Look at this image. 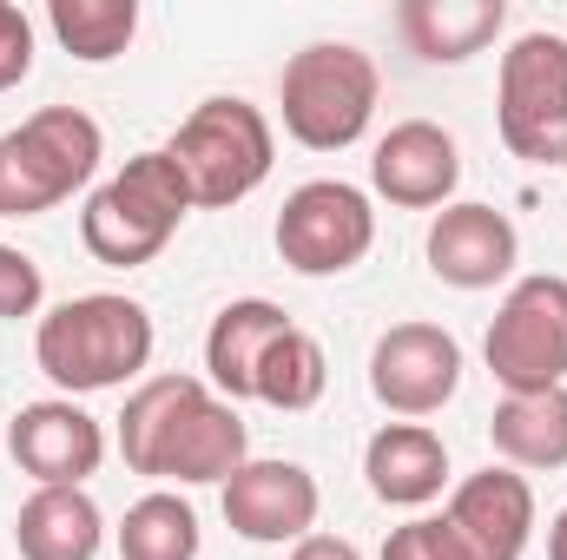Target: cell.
Segmentation results:
<instances>
[{"label": "cell", "instance_id": "obj_26", "mask_svg": "<svg viewBox=\"0 0 567 560\" xmlns=\"http://www.w3.org/2000/svg\"><path fill=\"white\" fill-rule=\"evenodd\" d=\"M27 73H33V20L13 0H0V93H13Z\"/></svg>", "mask_w": 567, "mask_h": 560}, {"label": "cell", "instance_id": "obj_19", "mask_svg": "<svg viewBox=\"0 0 567 560\" xmlns=\"http://www.w3.org/2000/svg\"><path fill=\"white\" fill-rule=\"evenodd\" d=\"M396 27H403V40H410L423 60L455 66V60L482 53V46L508 27V7H502V0H403Z\"/></svg>", "mask_w": 567, "mask_h": 560}, {"label": "cell", "instance_id": "obj_7", "mask_svg": "<svg viewBox=\"0 0 567 560\" xmlns=\"http://www.w3.org/2000/svg\"><path fill=\"white\" fill-rule=\"evenodd\" d=\"M488 376L508 390V396H542V390H567V278L542 271V278H522L495 323H488Z\"/></svg>", "mask_w": 567, "mask_h": 560}, {"label": "cell", "instance_id": "obj_5", "mask_svg": "<svg viewBox=\"0 0 567 560\" xmlns=\"http://www.w3.org/2000/svg\"><path fill=\"white\" fill-rule=\"evenodd\" d=\"M172 165L185 172L192 185V205L205 211H231L238 198H251L265 178H271V120L251 106V100H205L178 120V133L165 139Z\"/></svg>", "mask_w": 567, "mask_h": 560}, {"label": "cell", "instance_id": "obj_22", "mask_svg": "<svg viewBox=\"0 0 567 560\" xmlns=\"http://www.w3.org/2000/svg\"><path fill=\"white\" fill-rule=\"evenodd\" d=\"M47 27H53V40H60L73 60L106 66V60H120V53L133 46L140 7H133V0H53V7H47Z\"/></svg>", "mask_w": 567, "mask_h": 560}, {"label": "cell", "instance_id": "obj_6", "mask_svg": "<svg viewBox=\"0 0 567 560\" xmlns=\"http://www.w3.org/2000/svg\"><path fill=\"white\" fill-rule=\"evenodd\" d=\"M495 126H502V145L515 158L567 165V40L561 33H522L502 53Z\"/></svg>", "mask_w": 567, "mask_h": 560}, {"label": "cell", "instance_id": "obj_25", "mask_svg": "<svg viewBox=\"0 0 567 560\" xmlns=\"http://www.w3.org/2000/svg\"><path fill=\"white\" fill-rule=\"evenodd\" d=\"M40 297H47L40 265H33L20 245H0V317H7V323H20V317H40Z\"/></svg>", "mask_w": 567, "mask_h": 560}, {"label": "cell", "instance_id": "obj_28", "mask_svg": "<svg viewBox=\"0 0 567 560\" xmlns=\"http://www.w3.org/2000/svg\"><path fill=\"white\" fill-rule=\"evenodd\" d=\"M290 560H363L350 541H337V535H303L297 548H290Z\"/></svg>", "mask_w": 567, "mask_h": 560}, {"label": "cell", "instance_id": "obj_17", "mask_svg": "<svg viewBox=\"0 0 567 560\" xmlns=\"http://www.w3.org/2000/svg\"><path fill=\"white\" fill-rule=\"evenodd\" d=\"M284 330H290V317L278 303H265V297H238V303H225L212 317V330H205V376H212V390L225 403H245L258 390V370H265V356H271V343Z\"/></svg>", "mask_w": 567, "mask_h": 560}, {"label": "cell", "instance_id": "obj_27", "mask_svg": "<svg viewBox=\"0 0 567 560\" xmlns=\"http://www.w3.org/2000/svg\"><path fill=\"white\" fill-rule=\"evenodd\" d=\"M383 560H462V554L449 548L442 515H416V521H403V528L383 541Z\"/></svg>", "mask_w": 567, "mask_h": 560}, {"label": "cell", "instance_id": "obj_16", "mask_svg": "<svg viewBox=\"0 0 567 560\" xmlns=\"http://www.w3.org/2000/svg\"><path fill=\"white\" fill-rule=\"evenodd\" d=\"M363 475L383 508H429L449 488V448L423 422H383L363 448Z\"/></svg>", "mask_w": 567, "mask_h": 560}, {"label": "cell", "instance_id": "obj_8", "mask_svg": "<svg viewBox=\"0 0 567 560\" xmlns=\"http://www.w3.org/2000/svg\"><path fill=\"white\" fill-rule=\"evenodd\" d=\"M377 245V211L370 191L343 178H310L284 198L278 211V258L297 278H343L370 258Z\"/></svg>", "mask_w": 567, "mask_h": 560}, {"label": "cell", "instance_id": "obj_29", "mask_svg": "<svg viewBox=\"0 0 567 560\" xmlns=\"http://www.w3.org/2000/svg\"><path fill=\"white\" fill-rule=\"evenodd\" d=\"M548 560H567V508L555 515V528H548Z\"/></svg>", "mask_w": 567, "mask_h": 560}, {"label": "cell", "instance_id": "obj_2", "mask_svg": "<svg viewBox=\"0 0 567 560\" xmlns=\"http://www.w3.org/2000/svg\"><path fill=\"white\" fill-rule=\"evenodd\" d=\"M185 211H198V205H192V185H185V172L172 165V152L158 145V152L126 158V165L86 198L80 238H86V251H93L100 265L140 271V265H152V258L178 238Z\"/></svg>", "mask_w": 567, "mask_h": 560}, {"label": "cell", "instance_id": "obj_13", "mask_svg": "<svg viewBox=\"0 0 567 560\" xmlns=\"http://www.w3.org/2000/svg\"><path fill=\"white\" fill-rule=\"evenodd\" d=\"M317 475L303 462H245L231 481H225V521L238 541L251 548H297L310 528H317Z\"/></svg>", "mask_w": 567, "mask_h": 560}, {"label": "cell", "instance_id": "obj_14", "mask_svg": "<svg viewBox=\"0 0 567 560\" xmlns=\"http://www.w3.org/2000/svg\"><path fill=\"white\" fill-rule=\"evenodd\" d=\"M370 185L403 205V211H435L455 198L462 185V152L455 139L435 126V120H403L377 139V158H370Z\"/></svg>", "mask_w": 567, "mask_h": 560}, {"label": "cell", "instance_id": "obj_23", "mask_svg": "<svg viewBox=\"0 0 567 560\" xmlns=\"http://www.w3.org/2000/svg\"><path fill=\"white\" fill-rule=\"evenodd\" d=\"M323 390H330V363H323V343L310 336V330H284L278 343H271V356H265V370H258V403H271L284 416H297V409H317L323 403Z\"/></svg>", "mask_w": 567, "mask_h": 560}, {"label": "cell", "instance_id": "obj_10", "mask_svg": "<svg viewBox=\"0 0 567 560\" xmlns=\"http://www.w3.org/2000/svg\"><path fill=\"white\" fill-rule=\"evenodd\" d=\"M442 535L462 560H522L535 541V488L522 468H482L455 481L442 508Z\"/></svg>", "mask_w": 567, "mask_h": 560}, {"label": "cell", "instance_id": "obj_20", "mask_svg": "<svg viewBox=\"0 0 567 560\" xmlns=\"http://www.w3.org/2000/svg\"><path fill=\"white\" fill-rule=\"evenodd\" d=\"M488 442H495L502 468H567V390L502 396Z\"/></svg>", "mask_w": 567, "mask_h": 560}, {"label": "cell", "instance_id": "obj_11", "mask_svg": "<svg viewBox=\"0 0 567 560\" xmlns=\"http://www.w3.org/2000/svg\"><path fill=\"white\" fill-rule=\"evenodd\" d=\"M245 462H251V435L238 422V403H225L212 383H198L178 403V416L165 422L145 475L178 481V488H205V481H231Z\"/></svg>", "mask_w": 567, "mask_h": 560}, {"label": "cell", "instance_id": "obj_1", "mask_svg": "<svg viewBox=\"0 0 567 560\" xmlns=\"http://www.w3.org/2000/svg\"><path fill=\"white\" fill-rule=\"evenodd\" d=\"M152 317L145 303L120 297V290H86L66 297L60 310L40 317L33 330V356L47 370L53 390L66 396H93V390H120L152 363Z\"/></svg>", "mask_w": 567, "mask_h": 560}, {"label": "cell", "instance_id": "obj_9", "mask_svg": "<svg viewBox=\"0 0 567 560\" xmlns=\"http://www.w3.org/2000/svg\"><path fill=\"white\" fill-rule=\"evenodd\" d=\"M462 383V343L442 323H390L370 350V396L390 416H435Z\"/></svg>", "mask_w": 567, "mask_h": 560}, {"label": "cell", "instance_id": "obj_3", "mask_svg": "<svg viewBox=\"0 0 567 560\" xmlns=\"http://www.w3.org/2000/svg\"><path fill=\"white\" fill-rule=\"evenodd\" d=\"M377 93H383V73L363 46L350 40H310L303 53H290L278 86L284 106V133L310 152H343L370 133L377 120Z\"/></svg>", "mask_w": 567, "mask_h": 560}, {"label": "cell", "instance_id": "obj_4", "mask_svg": "<svg viewBox=\"0 0 567 560\" xmlns=\"http://www.w3.org/2000/svg\"><path fill=\"white\" fill-rule=\"evenodd\" d=\"M106 158V133L80 106H40L0 133V218H40L66 205Z\"/></svg>", "mask_w": 567, "mask_h": 560}, {"label": "cell", "instance_id": "obj_12", "mask_svg": "<svg viewBox=\"0 0 567 560\" xmlns=\"http://www.w3.org/2000/svg\"><path fill=\"white\" fill-rule=\"evenodd\" d=\"M7 455L20 475H33V488H86V475L106 462V428L73 396H47L7 422Z\"/></svg>", "mask_w": 567, "mask_h": 560}, {"label": "cell", "instance_id": "obj_24", "mask_svg": "<svg viewBox=\"0 0 567 560\" xmlns=\"http://www.w3.org/2000/svg\"><path fill=\"white\" fill-rule=\"evenodd\" d=\"M192 390H198V376H145L140 390L126 396V416H120V455H126L133 475L152 468V448H158L165 422L178 416V403H185Z\"/></svg>", "mask_w": 567, "mask_h": 560}, {"label": "cell", "instance_id": "obj_21", "mask_svg": "<svg viewBox=\"0 0 567 560\" xmlns=\"http://www.w3.org/2000/svg\"><path fill=\"white\" fill-rule=\"evenodd\" d=\"M198 508L172 488H152L120 521V560H198Z\"/></svg>", "mask_w": 567, "mask_h": 560}, {"label": "cell", "instance_id": "obj_15", "mask_svg": "<svg viewBox=\"0 0 567 560\" xmlns=\"http://www.w3.org/2000/svg\"><path fill=\"white\" fill-rule=\"evenodd\" d=\"M522 238L495 205H442L429 225V271L449 290H495L515 271Z\"/></svg>", "mask_w": 567, "mask_h": 560}, {"label": "cell", "instance_id": "obj_18", "mask_svg": "<svg viewBox=\"0 0 567 560\" xmlns=\"http://www.w3.org/2000/svg\"><path fill=\"white\" fill-rule=\"evenodd\" d=\"M106 541V515L86 488H33L13 515L20 560H93Z\"/></svg>", "mask_w": 567, "mask_h": 560}]
</instances>
